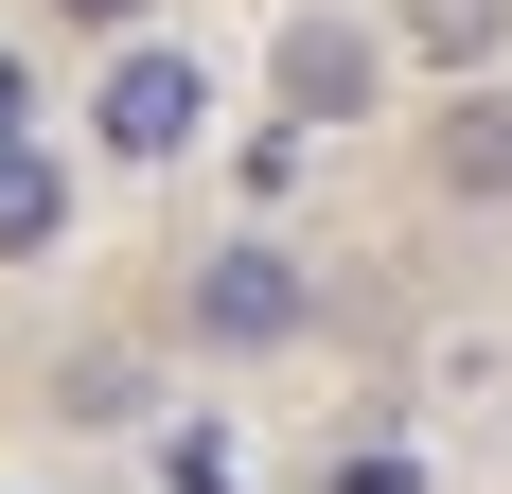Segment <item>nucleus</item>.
I'll use <instances>...</instances> for the list:
<instances>
[{
    "label": "nucleus",
    "mask_w": 512,
    "mask_h": 494,
    "mask_svg": "<svg viewBox=\"0 0 512 494\" xmlns=\"http://www.w3.org/2000/svg\"><path fill=\"white\" fill-rule=\"evenodd\" d=\"M301 318H318V265L283 230H230L195 283H177V336H195V353H283Z\"/></svg>",
    "instance_id": "obj_1"
},
{
    "label": "nucleus",
    "mask_w": 512,
    "mask_h": 494,
    "mask_svg": "<svg viewBox=\"0 0 512 494\" xmlns=\"http://www.w3.org/2000/svg\"><path fill=\"white\" fill-rule=\"evenodd\" d=\"M89 142L142 159V177H177V159L212 142V71H195L177 36H124V53H106V89H89Z\"/></svg>",
    "instance_id": "obj_2"
},
{
    "label": "nucleus",
    "mask_w": 512,
    "mask_h": 494,
    "mask_svg": "<svg viewBox=\"0 0 512 494\" xmlns=\"http://www.w3.org/2000/svg\"><path fill=\"white\" fill-rule=\"evenodd\" d=\"M265 89H283V124H318V142H354L371 89H389V36H354V18H283V53H265Z\"/></svg>",
    "instance_id": "obj_3"
},
{
    "label": "nucleus",
    "mask_w": 512,
    "mask_h": 494,
    "mask_svg": "<svg viewBox=\"0 0 512 494\" xmlns=\"http://www.w3.org/2000/svg\"><path fill=\"white\" fill-rule=\"evenodd\" d=\"M424 177L460 212H512V89H442V124H424Z\"/></svg>",
    "instance_id": "obj_4"
},
{
    "label": "nucleus",
    "mask_w": 512,
    "mask_h": 494,
    "mask_svg": "<svg viewBox=\"0 0 512 494\" xmlns=\"http://www.w3.org/2000/svg\"><path fill=\"white\" fill-rule=\"evenodd\" d=\"M389 53H407V71H442V89H495L512 0H407V18H389Z\"/></svg>",
    "instance_id": "obj_5"
},
{
    "label": "nucleus",
    "mask_w": 512,
    "mask_h": 494,
    "mask_svg": "<svg viewBox=\"0 0 512 494\" xmlns=\"http://www.w3.org/2000/svg\"><path fill=\"white\" fill-rule=\"evenodd\" d=\"M53 247H71V159L0 142V265H53Z\"/></svg>",
    "instance_id": "obj_6"
},
{
    "label": "nucleus",
    "mask_w": 512,
    "mask_h": 494,
    "mask_svg": "<svg viewBox=\"0 0 512 494\" xmlns=\"http://www.w3.org/2000/svg\"><path fill=\"white\" fill-rule=\"evenodd\" d=\"M230 177H248V212H301V177H318V124H265V142H230Z\"/></svg>",
    "instance_id": "obj_7"
},
{
    "label": "nucleus",
    "mask_w": 512,
    "mask_h": 494,
    "mask_svg": "<svg viewBox=\"0 0 512 494\" xmlns=\"http://www.w3.org/2000/svg\"><path fill=\"white\" fill-rule=\"evenodd\" d=\"M159 494H230V424H159Z\"/></svg>",
    "instance_id": "obj_8"
},
{
    "label": "nucleus",
    "mask_w": 512,
    "mask_h": 494,
    "mask_svg": "<svg viewBox=\"0 0 512 494\" xmlns=\"http://www.w3.org/2000/svg\"><path fill=\"white\" fill-rule=\"evenodd\" d=\"M318 494H424V459L407 442H354V459H318Z\"/></svg>",
    "instance_id": "obj_9"
},
{
    "label": "nucleus",
    "mask_w": 512,
    "mask_h": 494,
    "mask_svg": "<svg viewBox=\"0 0 512 494\" xmlns=\"http://www.w3.org/2000/svg\"><path fill=\"white\" fill-rule=\"evenodd\" d=\"M53 18H71V36H142V0H53Z\"/></svg>",
    "instance_id": "obj_10"
},
{
    "label": "nucleus",
    "mask_w": 512,
    "mask_h": 494,
    "mask_svg": "<svg viewBox=\"0 0 512 494\" xmlns=\"http://www.w3.org/2000/svg\"><path fill=\"white\" fill-rule=\"evenodd\" d=\"M0 142H36V71H18V53H0Z\"/></svg>",
    "instance_id": "obj_11"
}]
</instances>
